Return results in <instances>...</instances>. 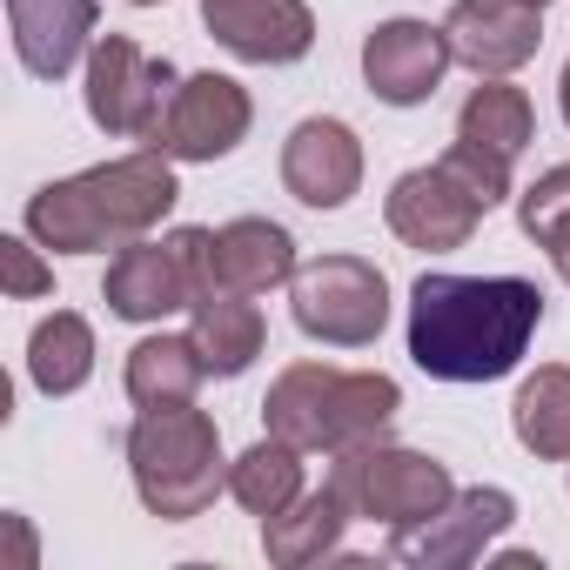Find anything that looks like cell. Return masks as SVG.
Returning <instances> with one entry per match:
<instances>
[{
	"instance_id": "obj_1",
	"label": "cell",
	"mask_w": 570,
	"mask_h": 570,
	"mask_svg": "<svg viewBox=\"0 0 570 570\" xmlns=\"http://www.w3.org/2000/svg\"><path fill=\"white\" fill-rule=\"evenodd\" d=\"M543 330V289L530 275H456L423 268L410 282V363L430 383H497Z\"/></svg>"
},
{
	"instance_id": "obj_2",
	"label": "cell",
	"mask_w": 570,
	"mask_h": 570,
	"mask_svg": "<svg viewBox=\"0 0 570 570\" xmlns=\"http://www.w3.org/2000/svg\"><path fill=\"white\" fill-rule=\"evenodd\" d=\"M181 161H168L161 148H128L115 161H95L81 175H61L48 188L28 195V235L48 248V255H101V248H128L141 235H155L175 202H181V181H175Z\"/></svg>"
},
{
	"instance_id": "obj_3",
	"label": "cell",
	"mask_w": 570,
	"mask_h": 570,
	"mask_svg": "<svg viewBox=\"0 0 570 570\" xmlns=\"http://www.w3.org/2000/svg\"><path fill=\"white\" fill-rule=\"evenodd\" d=\"M128 476L148 517L161 523H195L222 490H228V456L222 430L208 410L175 403V410H135L128 423Z\"/></svg>"
},
{
	"instance_id": "obj_4",
	"label": "cell",
	"mask_w": 570,
	"mask_h": 570,
	"mask_svg": "<svg viewBox=\"0 0 570 570\" xmlns=\"http://www.w3.org/2000/svg\"><path fill=\"white\" fill-rule=\"evenodd\" d=\"M330 483L343 490V503H350L363 523H383V530H410V523L436 517V510L456 497L450 463H436L430 450H403V443H390V436L336 450V456H330Z\"/></svg>"
},
{
	"instance_id": "obj_5",
	"label": "cell",
	"mask_w": 570,
	"mask_h": 570,
	"mask_svg": "<svg viewBox=\"0 0 570 570\" xmlns=\"http://www.w3.org/2000/svg\"><path fill=\"white\" fill-rule=\"evenodd\" d=\"M208 296V228H168L115 248L101 275V303L115 323H161Z\"/></svg>"
},
{
	"instance_id": "obj_6",
	"label": "cell",
	"mask_w": 570,
	"mask_h": 570,
	"mask_svg": "<svg viewBox=\"0 0 570 570\" xmlns=\"http://www.w3.org/2000/svg\"><path fill=\"white\" fill-rule=\"evenodd\" d=\"M289 316L323 350H370L390 330V275L370 255H316L289 282Z\"/></svg>"
},
{
	"instance_id": "obj_7",
	"label": "cell",
	"mask_w": 570,
	"mask_h": 570,
	"mask_svg": "<svg viewBox=\"0 0 570 570\" xmlns=\"http://www.w3.org/2000/svg\"><path fill=\"white\" fill-rule=\"evenodd\" d=\"M181 75L175 61H155L141 41L128 35H101L88 48V75H81V101H88V121L101 135H121V141H148L175 101Z\"/></svg>"
},
{
	"instance_id": "obj_8",
	"label": "cell",
	"mask_w": 570,
	"mask_h": 570,
	"mask_svg": "<svg viewBox=\"0 0 570 570\" xmlns=\"http://www.w3.org/2000/svg\"><path fill=\"white\" fill-rule=\"evenodd\" d=\"M248 128H255L248 88L235 75L208 68V75H181L161 128L148 135V148H161L168 161H188V168H215V161H228L248 141Z\"/></svg>"
},
{
	"instance_id": "obj_9",
	"label": "cell",
	"mask_w": 570,
	"mask_h": 570,
	"mask_svg": "<svg viewBox=\"0 0 570 570\" xmlns=\"http://www.w3.org/2000/svg\"><path fill=\"white\" fill-rule=\"evenodd\" d=\"M510 523H517V497L503 483H470L436 517H423L410 530H390V557L410 563V570H470L497 550V537Z\"/></svg>"
},
{
	"instance_id": "obj_10",
	"label": "cell",
	"mask_w": 570,
	"mask_h": 570,
	"mask_svg": "<svg viewBox=\"0 0 570 570\" xmlns=\"http://www.w3.org/2000/svg\"><path fill=\"white\" fill-rule=\"evenodd\" d=\"M483 202H476V188L436 155V161H423V168H410V175H396L390 181V195H383V222H390V235L403 242V248H423V255H456L476 228H483Z\"/></svg>"
},
{
	"instance_id": "obj_11",
	"label": "cell",
	"mask_w": 570,
	"mask_h": 570,
	"mask_svg": "<svg viewBox=\"0 0 570 570\" xmlns=\"http://www.w3.org/2000/svg\"><path fill=\"white\" fill-rule=\"evenodd\" d=\"M456 68L443 21H416V14H390L363 35V88L383 108H423L436 101L443 75Z\"/></svg>"
},
{
	"instance_id": "obj_12",
	"label": "cell",
	"mask_w": 570,
	"mask_h": 570,
	"mask_svg": "<svg viewBox=\"0 0 570 570\" xmlns=\"http://www.w3.org/2000/svg\"><path fill=\"white\" fill-rule=\"evenodd\" d=\"M282 188H289L303 208H350L363 195V135L343 115H309L289 128L282 141Z\"/></svg>"
},
{
	"instance_id": "obj_13",
	"label": "cell",
	"mask_w": 570,
	"mask_h": 570,
	"mask_svg": "<svg viewBox=\"0 0 570 570\" xmlns=\"http://www.w3.org/2000/svg\"><path fill=\"white\" fill-rule=\"evenodd\" d=\"M202 28L248 68H296L316 48L309 0H202Z\"/></svg>"
},
{
	"instance_id": "obj_14",
	"label": "cell",
	"mask_w": 570,
	"mask_h": 570,
	"mask_svg": "<svg viewBox=\"0 0 570 570\" xmlns=\"http://www.w3.org/2000/svg\"><path fill=\"white\" fill-rule=\"evenodd\" d=\"M443 35H450L456 68H470L476 81L483 75H517L543 48V8L537 0H456L443 14Z\"/></svg>"
},
{
	"instance_id": "obj_15",
	"label": "cell",
	"mask_w": 570,
	"mask_h": 570,
	"mask_svg": "<svg viewBox=\"0 0 570 570\" xmlns=\"http://www.w3.org/2000/svg\"><path fill=\"white\" fill-rule=\"evenodd\" d=\"M296 235L268 215H235L208 228V296H268L296 282Z\"/></svg>"
},
{
	"instance_id": "obj_16",
	"label": "cell",
	"mask_w": 570,
	"mask_h": 570,
	"mask_svg": "<svg viewBox=\"0 0 570 570\" xmlns=\"http://www.w3.org/2000/svg\"><path fill=\"white\" fill-rule=\"evenodd\" d=\"M95 21H101L95 0H8L14 61H21L35 81H68V75L88 61V48L101 41Z\"/></svg>"
},
{
	"instance_id": "obj_17",
	"label": "cell",
	"mask_w": 570,
	"mask_h": 570,
	"mask_svg": "<svg viewBox=\"0 0 570 570\" xmlns=\"http://www.w3.org/2000/svg\"><path fill=\"white\" fill-rule=\"evenodd\" d=\"M350 523H356V510L343 503L336 483L303 490L289 510L262 517V557H268L275 570H309V563H323V557L343 550V530H350Z\"/></svg>"
},
{
	"instance_id": "obj_18",
	"label": "cell",
	"mask_w": 570,
	"mask_h": 570,
	"mask_svg": "<svg viewBox=\"0 0 570 570\" xmlns=\"http://www.w3.org/2000/svg\"><path fill=\"white\" fill-rule=\"evenodd\" d=\"M330 390H336V363H289L275 370L268 396H262V430L296 443V450H323L330 456Z\"/></svg>"
},
{
	"instance_id": "obj_19",
	"label": "cell",
	"mask_w": 570,
	"mask_h": 570,
	"mask_svg": "<svg viewBox=\"0 0 570 570\" xmlns=\"http://www.w3.org/2000/svg\"><path fill=\"white\" fill-rule=\"evenodd\" d=\"M456 141H470V148H483V155H497V161H523V148L537 141V108H530V95H523L510 75H483V81L463 95V108H456Z\"/></svg>"
},
{
	"instance_id": "obj_20",
	"label": "cell",
	"mask_w": 570,
	"mask_h": 570,
	"mask_svg": "<svg viewBox=\"0 0 570 570\" xmlns=\"http://www.w3.org/2000/svg\"><path fill=\"white\" fill-rule=\"evenodd\" d=\"M188 336H195L208 376H222V383L248 376L255 356L268 350V323H262L255 296H202V303L188 309Z\"/></svg>"
},
{
	"instance_id": "obj_21",
	"label": "cell",
	"mask_w": 570,
	"mask_h": 570,
	"mask_svg": "<svg viewBox=\"0 0 570 570\" xmlns=\"http://www.w3.org/2000/svg\"><path fill=\"white\" fill-rule=\"evenodd\" d=\"M202 376H208V363H202V350H195V336H141L135 350H128V363H121V390H128V403L135 410H175V403H195L202 396Z\"/></svg>"
},
{
	"instance_id": "obj_22",
	"label": "cell",
	"mask_w": 570,
	"mask_h": 570,
	"mask_svg": "<svg viewBox=\"0 0 570 570\" xmlns=\"http://www.w3.org/2000/svg\"><path fill=\"white\" fill-rule=\"evenodd\" d=\"M88 376H95V323L81 309L41 316L35 336H28V383L61 403L75 390H88Z\"/></svg>"
},
{
	"instance_id": "obj_23",
	"label": "cell",
	"mask_w": 570,
	"mask_h": 570,
	"mask_svg": "<svg viewBox=\"0 0 570 570\" xmlns=\"http://www.w3.org/2000/svg\"><path fill=\"white\" fill-rule=\"evenodd\" d=\"M510 430L537 463H570V363H537L517 383Z\"/></svg>"
},
{
	"instance_id": "obj_24",
	"label": "cell",
	"mask_w": 570,
	"mask_h": 570,
	"mask_svg": "<svg viewBox=\"0 0 570 570\" xmlns=\"http://www.w3.org/2000/svg\"><path fill=\"white\" fill-rule=\"evenodd\" d=\"M403 410V383L383 376V370H336V390H330V456L350 450V443H376L390 436Z\"/></svg>"
},
{
	"instance_id": "obj_25",
	"label": "cell",
	"mask_w": 570,
	"mask_h": 570,
	"mask_svg": "<svg viewBox=\"0 0 570 570\" xmlns=\"http://www.w3.org/2000/svg\"><path fill=\"white\" fill-rule=\"evenodd\" d=\"M303 456L296 443H282L262 430V443H248L235 463H228V497L248 510V517H275V510H289L303 497Z\"/></svg>"
},
{
	"instance_id": "obj_26",
	"label": "cell",
	"mask_w": 570,
	"mask_h": 570,
	"mask_svg": "<svg viewBox=\"0 0 570 570\" xmlns=\"http://www.w3.org/2000/svg\"><path fill=\"white\" fill-rule=\"evenodd\" d=\"M517 228H523V235L550 255L557 282L570 289V161L543 168V175L517 195Z\"/></svg>"
},
{
	"instance_id": "obj_27",
	"label": "cell",
	"mask_w": 570,
	"mask_h": 570,
	"mask_svg": "<svg viewBox=\"0 0 570 570\" xmlns=\"http://www.w3.org/2000/svg\"><path fill=\"white\" fill-rule=\"evenodd\" d=\"M0 282H8L14 303H41L55 296V262L41 255L35 235H0Z\"/></svg>"
},
{
	"instance_id": "obj_28",
	"label": "cell",
	"mask_w": 570,
	"mask_h": 570,
	"mask_svg": "<svg viewBox=\"0 0 570 570\" xmlns=\"http://www.w3.org/2000/svg\"><path fill=\"white\" fill-rule=\"evenodd\" d=\"M483 563H497V570H543V557H537V550H490Z\"/></svg>"
},
{
	"instance_id": "obj_29",
	"label": "cell",
	"mask_w": 570,
	"mask_h": 570,
	"mask_svg": "<svg viewBox=\"0 0 570 570\" xmlns=\"http://www.w3.org/2000/svg\"><path fill=\"white\" fill-rule=\"evenodd\" d=\"M557 108H563V128H570V61H563V75H557Z\"/></svg>"
},
{
	"instance_id": "obj_30",
	"label": "cell",
	"mask_w": 570,
	"mask_h": 570,
	"mask_svg": "<svg viewBox=\"0 0 570 570\" xmlns=\"http://www.w3.org/2000/svg\"><path fill=\"white\" fill-rule=\"evenodd\" d=\"M128 8H161V0H128Z\"/></svg>"
},
{
	"instance_id": "obj_31",
	"label": "cell",
	"mask_w": 570,
	"mask_h": 570,
	"mask_svg": "<svg viewBox=\"0 0 570 570\" xmlns=\"http://www.w3.org/2000/svg\"><path fill=\"white\" fill-rule=\"evenodd\" d=\"M537 8H550V0H537Z\"/></svg>"
}]
</instances>
